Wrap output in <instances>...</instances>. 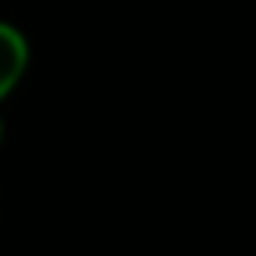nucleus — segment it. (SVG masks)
I'll list each match as a JSON object with an SVG mask.
<instances>
[{"label":"nucleus","mask_w":256,"mask_h":256,"mask_svg":"<svg viewBox=\"0 0 256 256\" xmlns=\"http://www.w3.org/2000/svg\"><path fill=\"white\" fill-rule=\"evenodd\" d=\"M28 67H32V42L25 28L0 18V106L22 88Z\"/></svg>","instance_id":"nucleus-1"},{"label":"nucleus","mask_w":256,"mask_h":256,"mask_svg":"<svg viewBox=\"0 0 256 256\" xmlns=\"http://www.w3.org/2000/svg\"><path fill=\"white\" fill-rule=\"evenodd\" d=\"M4 137H8V123H4V112H0V148H4Z\"/></svg>","instance_id":"nucleus-2"}]
</instances>
